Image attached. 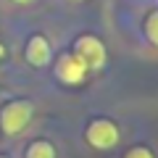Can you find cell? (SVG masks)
I'll return each instance as SVG.
<instances>
[{"label": "cell", "instance_id": "cell-3", "mask_svg": "<svg viewBox=\"0 0 158 158\" xmlns=\"http://www.w3.org/2000/svg\"><path fill=\"white\" fill-rule=\"evenodd\" d=\"M74 56L85 63L87 69H100L103 63H106V45H103L98 37H92V34H85V37L77 40Z\"/></svg>", "mask_w": 158, "mask_h": 158}, {"label": "cell", "instance_id": "cell-9", "mask_svg": "<svg viewBox=\"0 0 158 158\" xmlns=\"http://www.w3.org/2000/svg\"><path fill=\"white\" fill-rule=\"evenodd\" d=\"M13 3H32V0H13Z\"/></svg>", "mask_w": 158, "mask_h": 158}, {"label": "cell", "instance_id": "cell-7", "mask_svg": "<svg viewBox=\"0 0 158 158\" xmlns=\"http://www.w3.org/2000/svg\"><path fill=\"white\" fill-rule=\"evenodd\" d=\"M145 34H148V40H150L153 45L158 48V11H153L150 16H148V21H145Z\"/></svg>", "mask_w": 158, "mask_h": 158}, {"label": "cell", "instance_id": "cell-2", "mask_svg": "<svg viewBox=\"0 0 158 158\" xmlns=\"http://www.w3.org/2000/svg\"><path fill=\"white\" fill-rule=\"evenodd\" d=\"M85 140L90 142L92 148H98V150H108V148H113L118 142V127L113 124V121H108V118H95V121L87 127Z\"/></svg>", "mask_w": 158, "mask_h": 158}, {"label": "cell", "instance_id": "cell-11", "mask_svg": "<svg viewBox=\"0 0 158 158\" xmlns=\"http://www.w3.org/2000/svg\"><path fill=\"white\" fill-rule=\"evenodd\" d=\"M0 158H8V156H0Z\"/></svg>", "mask_w": 158, "mask_h": 158}, {"label": "cell", "instance_id": "cell-10", "mask_svg": "<svg viewBox=\"0 0 158 158\" xmlns=\"http://www.w3.org/2000/svg\"><path fill=\"white\" fill-rule=\"evenodd\" d=\"M3 56H6V50H3V45H0V58H3Z\"/></svg>", "mask_w": 158, "mask_h": 158}, {"label": "cell", "instance_id": "cell-4", "mask_svg": "<svg viewBox=\"0 0 158 158\" xmlns=\"http://www.w3.org/2000/svg\"><path fill=\"white\" fill-rule=\"evenodd\" d=\"M56 74H58V79H61L63 85H79V82L85 79V74H87V66L79 61L74 53H66V56H61V61H58Z\"/></svg>", "mask_w": 158, "mask_h": 158}, {"label": "cell", "instance_id": "cell-6", "mask_svg": "<svg viewBox=\"0 0 158 158\" xmlns=\"http://www.w3.org/2000/svg\"><path fill=\"white\" fill-rule=\"evenodd\" d=\"M27 158H56V148L48 140H37L27 148Z\"/></svg>", "mask_w": 158, "mask_h": 158}, {"label": "cell", "instance_id": "cell-1", "mask_svg": "<svg viewBox=\"0 0 158 158\" xmlns=\"http://www.w3.org/2000/svg\"><path fill=\"white\" fill-rule=\"evenodd\" d=\"M32 121V106L27 100H11L0 111V129L6 135H19Z\"/></svg>", "mask_w": 158, "mask_h": 158}, {"label": "cell", "instance_id": "cell-8", "mask_svg": "<svg viewBox=\"0 0 158 158\" xmlns=\"http://www.w3.org/2000/svg\"><path fill=\"white\" fill-rule=\"evenodd\" d=\"M124 158H156V156H153V150H148V148L137 145V148H132V150H127Z\"/></svg>", "mask_w": 158, "mask_h": 158}, {"label": "cell", "instance_id": "cell-5", "mask_svg": "<svg viewBox=\"0 0 158 158\" xmlns=\"http://www.w3.org/2000/svg\"><path fill=\"white\" fill-rule=\"evenodd\" d=\"M50 42H48L42 34H34L32 40L27 42V61L32 63V66H48L50 63Z\"/></svg>", "mask_w": 158, "mask_h": 158}]
</instances>
